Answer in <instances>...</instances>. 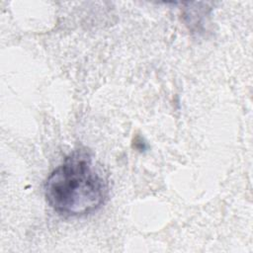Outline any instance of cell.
Returning a JSON list of instances; mask_svg holds the SVG:
<instances>
[{
  "mask_svg": "<svg viewBox=\"0 0 253 253\" xmlns=\"http://www.w3.org/2000/svg\"><path fill=\"white\" fill-rule=\"evenodd\" d=\"M109 195V186L101 171L85 151H74L47 177L44 196L58 214L83 216L100 209Z\"/></svg>",
  "mask_w": 253,
  "mask_h": 253,
  "instance_id": "obj_1",
  "label": "cell"
}]
</instances>
